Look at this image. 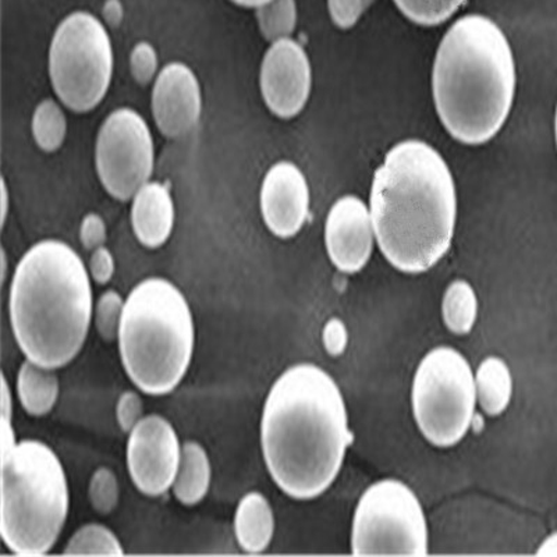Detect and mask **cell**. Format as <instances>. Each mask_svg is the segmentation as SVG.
<instances>
[{"mask_svg":"<svg viewBox=\"0 0 557 557\" xmlns=\"http://www.w3.org/2000/svg\"><path fill=\"white\" fill-rule=\"evenodd\" d=\"M351 434L339 387L313 364L288 368L263 406L261 445L268 471L287 496L310 500L336 480Z\"/></svg>","mask_w":557,"mask_h":557,"instance_id":"6da1fadb","label":"cell"},{"mask_svg":"<svg viewBox=\"0 0 557 557\" xmlns=\"http://www.w3.org/2000/svg\"><path fill=\"white\" fill-rule=\"evenodd\" d=\"M456 212L455 182L436 149L409 139L387 152L372 183L371 219L396 270H431L449 251Z\"/></svg>","mask_w":557,"mask_h":557,"instance_id":"7a4b0ae2","label":"cell"},{"mask_svg":"<svg viewBox=\"0 0 557 557\" xmlns=\"http://www.w3.org/2000/svg\"><path fill=\"white\" fill-rule=\"evenodd\" d=\"M69 244H34L17 263L9 293L10 325L35 364L59 370L83 350L94 318L91 278Z\"/></svg>","mask_w":557,"mask_h":557,"instance_id":"3957f363","label":"cell"},{"mask_svg":"<svg viewBox=\"0 0 557 557\" xmlns=\"http://www.w3.org/2000/svg\"><path fill=\"white\" fill-rule=\"evenodd\" d=\"M432 89L437 114L453 138L490 141L513 104L516 67L505 34L481 14L457 20L437 49Z\"/></svg>","mask_w":557,"mask_h":557,"instance_id":"277c9868","label":"cell"},{"mask_svg":"<svg viewBox=\"0 0 557 557\" xmlns=\"http://www.w3.org/2000/svg\"><path fill=\"white\" fill-rule=\"evenodd\" d=\"M119 352L131 381L149 396L173 392L191 364L196 330L190 306L172 282L148 277L124 301Z\"/></svg>","mask_w":557,"mask_h":557,"instance_id":"5b68a950","label":"cell"},{"mask_svg":"<svg viewBox=\"0 0 557 557\" xmlns=\"http://www.w3.org/2000/svg\"><path fill=\"white\" fill-rule=\"evenodd\" d=\"M70 509L66 472L44 442H17L2 455L3 544L14 555L44 556L53 549Z\"/></svg>","mask_w":557,"mask_h":557,"instance_id":"8992f818","label":"cell"},{"mask_svg":"<svg viewBox=\"0 0 557 557\" xmlns=\"http://www.w3.org/2000/svg\"><path fill=\"white\" fill-rule=\"evenodd\" d=\"M48 67L64 107L76 113L92 111L112 83L113 48L107 28L91 13L69 14L53 34Z\"/></svg>","mask_w":557,"mask_h":557,"instance_id":"52a82bcc","label":"cell"},{"mask_svg":"<svg viewBox=\"0 0 557 557\" xmlns=\"http://www.w3.org/2000/svg\"><path fill=\"white\" fill-rule=\"evenodd\" d=\"M476 399L475 380L466 358L450 347L428 352L412 383V410L432 445L449 447L470 430Z\"/></svg>","mask_w":557,"mask_h":557,"instance_id":"ba28073f","label":"cell"},{"mask_svg":"<svg viewBox=\"0 0 557 557\" xmlns=\"http://www.w3.org/2000/svg\"><path fill=\"white\" fill-rule=\"evenodd\" d=\"M351 549L356 556H425L424 511L409 486L385 480L368 487L352 521Z\"/></svg>","mask_w":557,"mask_h":557,"instance_id":"9c48e42d","label":"cell"},{"mask_svg":"<svg viewBox=\"0 0 557 557\" xmlns=\"http://www.w3.org/2000/svg\"><path fill=\"white\" fill-rule=\"evenodd\" d=\"M156 148L148 124L131 108L109 114L99 128L96 168L104 190L117 201H131L149 182Z\"/></svg>","mask_w":557,"mask_h":557,"instance_id":"30bf717a","label":"cell"},{"mask_svg":"<svg viewBox=\"0 0 557 557\" xmlns=\"http://www.w3.org/2000/svg\"><path fill=\"white\" fill-rule=\"evenodd\" d=\"M181 459V441L165 417H144L128 434V474L143 495H165L176 479Z\"/></svg>","mask_w":557,"mask_h":557,"instance_id":"8fae6325","label":"cell"},{"mask_svg":"<svg viewBox=\"0 0 557 557\" xmlns=\"http://www.w3.org/2000/svg\"><path fill=\"white\" fill-rule=\"evenodd\" d=\"M311 64L295 39L273 42L262 59L260 87L268 109L277 117L292 119L305 109L311 92Z\"/></svg>","mask_w":557,"mask_h":557,"instance_id":"7c38bea8","label":"cell"},{"mask_svg":"<svg viewBox=\"0 0 557 557\" xmlns=\"http://www.w3.org/2000/svg\"><path fill=\"white\" fill-rule=\"evenodd\" d=\"M151 111L159 133L166 138H182L197 126L202 94L190 67L172 62L159 72L152 88Z\"/></svg>","mask_w":557,"mask_h":557,"instance_id":"4fadbf2b","label":"cell"},{"mask_svg":"<svg viewBox=\"0 0 557 557\" xmlns=\"http://www.w3.org/2000/svg\"><path fill=\"white\" fill-rule=\"evenodd\" d=\"M263 222L276 237L290 238L301 231L310 211V190L305 174L292 162H277L261 186Z\"/></svg>","mask_w":557,"mask_h":557,"instance_id":"5bb4252c","label":"cell"},{"mask_svg":"<svg viewBox=\"0 0 557 557\" xmlns=\"http://www.w3.org/2000/svg\"><path fill=\"white\" fill-rule=\"evenodd\" d=\"M372 219L364 202L346 196L333 203L326 219L325 243L331 261L345 273L361 271L374 246Z\"/></svg>","mask_w":557,"mask_h":557,"instance_id":"9a60e30c","label":"cell"},{"mask_svg":"<svg viewBox=\"0 0 557 557\" xmlns=\"http://www.w3.org/2000/svg\"><path fill=\"white\" fill-rule=\"evenodd\" d=\"M131 219L134 235L144 247H162L174 226V203L165 184H144L133 197Z\"/></svg>","mask_w":557,"mask_h":557,"instance_id":"2e32d148","label":"cell"},{"mask_svg":"<svg viewBox=\"0 0 557 557\" xmlns=\"http://www.w3.org/2000/svg\"><path fill=\"white\" fill-rule=\"evenodd\" d=\"M275 534V516L270 500L260 492H250L238 502L235 515V535L240 548L258 555L270 548Z\"/></svg>","mask_w":557,"mask_h":557,"instance_id":"e0dca14e","label":"cell"},{"mask_svg":"<svg viewBox=\"0 0 557 557\" xmlns=\"http://www.w3.org/2000/svg\"><path fill=\"white\" fill-rule=\"evenodd\" d=\"M211 461L207 450L196 441L184 442L181 466L172 486L174 497L187 507L201 504L211 486Z\"/></svg>","mask_w":557,"mask_h":557,"instance_id":"ac0fdd59","label":"cell"},{"mask_svg":"<svg viewBox=\"0 0 557 557\" xmlns=\"http://www.w3.org/2000/svg\"><path fill=\"white\" fill-rule=\"evenodd\" d=\"M57 370L26 360L20 367L16 382L20 405L28 416H48L59 399Z\"/></svg>","mask_w":557,"mask_h":557,"instance_id":"d6986e66","label":"cell"},{"mask_svg":"<svg viewBox=\"0 0 557 557\" xmlns=\"http://www.w3.org/2000/svg\"><path fill=\"white\" fill-rule=\"evenodd\" d=\"M476 397L487 416H499L507 409L513 392L509 368L500 358L487 357L475 377Z\"/></svg>","mask_w":557,"mask_h":557,"instance_id":"ffe728a7","label":"cell"},{"mask_svg":"<svg viewBox=\"0 0 557 557\" xmlns=\"http://www.w3.org/2000/svg\"><path fill=\"white\" fill-rule=\"evenodd\" d=\"M479 311V301L469 283L453 282L445 293L442 313L446 326L456 335H466L472 330Z\"/></svg>","mask_w":557,"mask_h":557,"instance_id":"44dd1931","label":"cell"},{"mask_svg":"<svg viewBox=\"0 0 557 557\" xmlns=\"http://www.w3.org/2000/svg\"><path fill=\"white\" fill-rule=\"evenodd\" d=\"M35 144L44 152H54L63 146L67 134V119L61 104L53 99H44L35 108L32 121Z\"/></svg>","mask_w":557,"mask_h":557,"instance_id":"7402d4cb","label":"cell"},{"mask_svg":"<svg viewBox=\"0 0 557 557\" xmlns=\"http://www.w3.org/2000/svg\"><path fill=\"white\" fill-rule=\"evenodd\" d=\"M63 555L67 556H123L121 541L108 527L91 522L74 532Z\"/></svg>","mask_w":557,"mask_h":557,"instance_id":"603a6c76","label":"cell"},{"mask_svg":"<svg viewBox=\"0 0 557 557\" xmlns=\"http://www.w3.org/2000/svg\"><path fill=\"white\" fill-rule=\"evenodd\" d=\"M257 22L267 41L290 38L297 24L296 0H270L257 8Z\"/></svg>","mask_w":557,"mask_h":557,"instance_id":"cb8c5ba5","label":"cell"},{"mask_svg":"<svg viewBox=\"0 0 557 557\" xmlns=\"http://www.w3.org/2000/svg\"><path fill=\"white\" fill-rule=\"evenodd\" d=\"M466 0H395L396 7L412 23L437 26L459 10Z\"/></svg>","mask_w":557,"mask_h":557,"instance_id":"d4e9b609","label":"cell"},{"mask_svg":"<svg viewBox=\"0 0 557 557\" xmlns=\"http://www.w3.org/2000/svg\"><path fill=\"white\" fill-rule=\"evenodd\" d=\"M124 301L116 290H107L94 306V323L103 342L113 343L119 339Z\"/></svg>","mask_w":557,"mask_h":557,"instance_id":"484cf974","label":"cell"},{"mask_svg":"<svg viewBox=\"0 0 557 557\" xmlns=\"http://www.w3.org/2000/svg\"><path fill=\"white\" fill-rule=\"evenodd\" d=\"M89 504L98 515L108 516L116 510L121 500V487L116 474L108 467H101L91 476L88 486Z\"/></svg>","mask_w":557,"mask_h":557,"instance_id":"4316f807","label":"cell"},{"mask_svg":"<svg viewBox=\"0 0 557 557\" xmlns=\"http://www.w3.org/2000/svg\"><path fill=\"white\" fill-rule=\"evenodd\" d=\"M158 53L148 42H138L131 54V72L139 86H148L158 77Z\"/></svg>","mask_w":557,"mask_h":557,"instance_id":"83f0119b","label":"cell"},{"mask_svg":"<svg viewBox=\"0 0 557 557\" xmlns=\"http://www.w3.org/2000/svg\"><path fill=\"white\" fill-rule=\"evenodd\" d=\"M372 0H327L332 22L343 29L356 26V23L370 7Z\"/></svg>","mask_w":557,"mask_h":557,"instance_id":"f1b7e54d","label":"cell"},{"mask_svg":"<svg viewBox=\"0 0 557 557\" xmlns=\"http://www.w3.org/2000/svg\"><path fill=\"white\" fill-rule=\"evenodd\" d=\"M144 418V403L137 392H124L116 405V420L124 434H131Z\"/></svg>","mask_w":557,"mask_h":557,"instance_id":"f546056e","label":"cell"},{"mask_svg":"<svg viewBox=\"0 0 557 557\" xmlns=\"http://www.w3.org/2000/svg\"><path fill=\"white\" fill-rule=\"evenodd\" d=\"M108 231L103 219L98 213H88L79 225V242L87 251L97 250L107 243Z\"/></svg>","mask_w":557,"mask_h":557,"instance_id":"4dcf8cb0","label":"cell"},{"mask_svg":"<svg viewBox=\"0 0 557 557\" xmlns=\"http://www.w3.org/2000/svg\"><path fill=\"white\" fill-rule=\"evenodd\" d=\"M89 275L99 286L108 285L114 275V260L112 252L107 247L94 250L89 258Z\"/></svg>","mask_w":557,"mask_h":557,"instance_id":"1f68e13d","label":"cell"},{"mask_svg":"<svg viewBox=\"0 0 557 557\" xmlns=\"http://www.w3.org/2000/svg\"><path fill=\"white\" fill-rule=\"evenodd\" d=\"M322 339L323 346H325L326 351L330 352L331 356H341L342 352L346 350L348 341L345 323L337 320V318H333V320L327 322L325 327H323Z\"/></svg>","mask_w":557,"mask_h":557,"instance_id":"d6a6232c","label":"cell"},{"mask_svg":"<svg viewBox=\"0 0 557 557\" xmlns=\"http://www.w3.org/2000/svg\"><path fill=\"white\" fill-rule=\"evenodd\" d=\"M16 444L17 441L16 435H14L12 421L3 420L2 418V455H7Z\"/></svg>","mask_w":557,"mask_h":557,"instance_id":"836d02e7","label":"cell"},{"mask_svg":"<svg viewBox=\"0 0 557 557\" xmlns=\"http://www.w3.org/2000/svg\"><path fill=\"white\" fill-rule=\"evenodd\" d=\"M13 414V397L12 391L9 389L7 376L2 375V418L12 421Z\"/></svg>","mask_w":557,"mask_h":557,"instance_id":"e575fe53","label":"cell"},{"mask_svg":"<svg viewBox=\"0 0 557 557\" xmlns=\"http://www.w3.org/2000/svg\"><path fill=\"white\" fill-rule=\"evenodd\" d=\"M103 16L111 26H117V24L121 23L123 12L117 0H109L107 7L103 9Z\"/></svg>","mask_w":557,"mask_h":557,"instance_id":"d590c367","label":"cell"},{"mask_svg":"<svg viewBox=\"0 0 557 557\" xmlns=\"http://www.w3.org/2000/svg\"><path fill=\"white\" fill-rule=\"evenodd\" d=\"M539 556H557V532L552 534L542 542L539 552H536Z\"/></svg>","mask_w":557,"mask_h":557,"instance_id":"8d00e7d4","label":"cell"},{"mask_svg":"<svg viewBox=\"0 0 557 557\" xmlns=\"http://www.w3.org/2000/svg\"><path fill=\"white\" fill-rule=\"evenodd\" d=\"M9 212V191L7 182H4V178L2 181V225H4V222H7Z\"/></svg>","mask_w":557,"mask_h":557,"instance_id":"74e56055","label":"cell"},{"mask_svg":"<svg viewBox=\"0 0 557 557\" xmlns=\"http://www.w3.org/2000/svg\"><path fill=\"white\" fill-rule=\"evenodd\" d=\"M233 3L242 8H260L262 4L270 2V0H232Z\"/></svg>","mask_w":557,"mask_h":557,"instance_id":"f35d334b","label":"cell"},{"mask_svg":"<svg viewBox=\"0 0 557 557\" xmlns=\"http://www.w3.org/2000/svg\"><path fill=\"white\" fill-rule=\"evenodd\" d=\"M7 271H8V262H7V253L2 251V282L7 281Z\"/></svg>","mask_w":557,"mask_h":557,"instance_id":"ab89813d","label":"cell"},{"mask_svg":"<svg viewBox=\"0 0 557 557\" xmlns=\"http://www.w3.org/2000/svg\"><path fill=\"white\" fill-rule=\"evenodd\" d=\"M556 139H557V112H556Z\"/></svg>","mask_w":557,"mask_h":557,"instance_id":"60d3db41","label":"cell"}]
</instances>
